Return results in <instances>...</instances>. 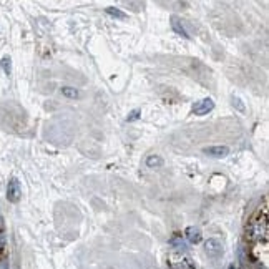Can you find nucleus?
I'll list each match as a JSON object with an SVG mask.
<instances>
[{
	"label": "nucleus",
	"instance_id": "1",
	"mask_svg": "<svg viewBox=\"0 0 269 269\" xmlns=\"http://www.w3.org/2000/svg\"><path fill=\"white\" fill-rule=\"evenodd\" d=\"M248 238L251 241H266L267 238V216L266 211H262V216H258L251 221L248 228Z\"/></svg>",
	"mask_w": 269,
	"mask_h": 269
},
{
	"label": "nucleus",
	"instance_id": "2",
	"mask_svg": "<svg viewBox=\"0 0 269 269\" xmlns=\"http://www.w3.org/2000/svg\"><path fill=\"white\" fill-rule=\"evenodd\" d=\"M205 253H206V256L209 259H219L224 253L223 243L216 238H209L205 243Z\"/></svg>",
	"mask_w": 269,
	"mask_h": 269
},
{
	"label": "nucleus",
	"instance_id": "3",
	"mask_svg": "<svg viewBox=\"0 0 269 269\" xmlns=\"http://www.w3.org/2000/svg\"><path fill=\"white\" fill-rule=\"evenodd\" d=\"M213 108H214V101L211 98H203V100L196 101V103L193 105L191 113H193V115L203 117V115H208L209 111H213Z\"/></svg>",
	"mask_w": 269,
	"mask_h": 269
},
{
	"label": "nucleus",
	"instance_id": "4",
	"mask_svg": "<svg viewBox=\"0 0 269 269\" xmlns=\"http://www.w3.org/2000/svg\"><path fill=\"white\" fill-rule=\"evenodd\" d=\"M22 198V188L17 178H12L7 184V200L10 203H19Z\"/></svg>",
	"mask_w": 269,
	"mask_h": 269
},
{
	"label": "nucleus",
	"instance_id": "5",
	"mask_svg": "<svg viewBox=\"0 0 269 269\" xmlns=\"http://www.w3.org/2000/svg\"><path fill=\"white\" fill-rule=\"evenodd\" d=\"M203 153L211 158H224L229 155V148L226 145H216V146H208L203 149Z\"/></svg>",
	"mask_w": 269,
	"mask_h": 269
},
{
	"label": "nucleus",
	"instance_id": "6",
	"mask_svg": "<svg viewBox=\"0 0 269 269\" xmlns=\"http://www.w3.org/2000/svg\"><path fill=\"white\" fill-rule=\"evenodd\" d=\"M184 238H186L191 244H198L203 238L201 229L198 228V226H188V228L184 229Z\"/></svg>",
	"mask_w": 269,
	"mask_h": 269
},
{
	"label": "nucleus",
	"instance_id": "7",
	"mask_svg": "<svg viewBox=\"0 0 269 269\" xmlns=\"http://www.w3.org/2000/svg\"><path fill=\"white\" fill-rule=\"evenodd\" d=\"M171 28L175 30V32H176L178 35H181V37H184V39H189L188 30L184 28L183 22H181V19H179V17H176V15H171Z\"/></svg>",
	"mask_w": 269,
	"mask_h": 269
},
{
	"label": "nucleus",
	"instance_id": "8",
	"mask_svg": "<svg viewBox=\"0 0 269 269\" xmlns=\"http://www.w3.org/2000/svg\"><path fill=\"white\" fill-rule=\"evenodd\" d=\"M163 158L160 157V155H149L146 158V166L148 168H161L163 166Z\"/></svg>",
	"mask_w": 269,
	"mask_h": 269
},
{
	"label": "nucleus",
	"instance_id": "9",
	"mask_svg": "<svg viewBox=\"0 0 269 269\" xmlns=\"http://www.w3.org/2000/svg\"><path fill=\"white\" fill-rule=\"evenodd\" d=\"M62 93L65 95L67 98H79L80 97V92L76 88H73V87H63L62 88Z\"/></svg>",
	"mask_w": 269,
	"mask_h": 269
},
{
	"label": "nucleus",
	"instance_id": "10",
	"mask_svg": "<svg viewBox=\"0 0 269 269\" xmlns=\"http://www.w3.org/2000/svg\"><path fill=\"white\" fill-rule=\"evenodd\" d=\"M106 14L111 15V17H115V19H127V14H125V12H122L120 9H115V7H108V9H106Z\"/></svg>",
	"mask_w": 269,
	"mask_h": 269
},
{
	"label": "nucleus",
	"instance_id": "11",
	"mask_svg": "<svg viewBox=\"0 0 269 269\" xmlns=\"http://www.w3.org/2000/svg\"><path fill=\"white\" fill-rule=\"evenodd\" d=\"M173 269H195V266L189 259H181L176 264H173Z\"/></svg>",
	"mask_w": 269,
	"mask_h": 269
},
{
	"label": "nucleus",
	"instance_id": "12",
	"mask_svg": "<svg viewBox=\"0 0 269 269\" xmlns=\"http://www.w3.org/2000/svg\"><path fill=\"white\" fill-rule=\"evenodd\" d=\"M171 246H175L176 251H181V253H183V251L186 249V243H184L181 238H173L171 239Z\"/></svg>",
	"mask_w": 269,
	"mask_h": 269
},
{
	"label": "nucleus",
	"instance_id": "13",
	"mask_svg": "<svg viewBox=\"0 0 269 269\" xmlns=\"http://www.w3.org/2000/svg\"><path fill=\"white\" fill-rule=\"evenodd\" d=\"M140 118H141V110L136 108V110H131V111L128 113L127 122H136V120H140Z\"/></svg>",
	"mask_w": 269,
	"mask_h": 269
},
{
	"label": "nucleus",
	"instance_id": "14",
	"mask_svg": "<svg viewBox=\"0 0 269 269\" xmlns=\"http://www.w3.org/2000/svg\"><path fill=\"white\" fill-rule=\"evenodd\" d=\"M2 68L5 70V73L10 75V71H12V60H10V57H4L2 58Z\"/></svg>",
	"mask_w": 269,
	"mask_h": 269
},
{
	"label": "nucleus",
	"instance_id": "15",
	"mask_svg": "<svg viewBox=\"0 0 269 269\" xmlns=\"http://www.w3.org/2000/svg\"><path fill=\"white\" fill-rule=\"evenodd\" d=\"M233 105H236L239 110L244 111V105L241 103V100H239V98H233Z\"/></svg>",
	"mask_w": 269,
	"mask_h": 269
},
{
	"label": "nucleus",
	"instance_id": "16",
	"mask_svg": "<svg viewBox=\"0 0 269 269\" xmlns=\"http://www.w3.org/2000/svg\"><path fill=\"white\" fill-rule=\"evenodd\" d=\"M228 269H236V266H235V264H229V266H228Z\"/></svg>",
	"mask_w": 269,
	"mask_h": 269
}]
</instances>
